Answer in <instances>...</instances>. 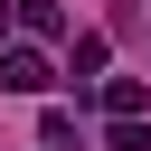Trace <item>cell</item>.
Wrapping results in <instances>:
<instances>
[{"instance_id":"6da1fadb","label":"cell","mask_w":151,"mask_h":151,"mask_svg":"<svg viewBox=\"0 0 151 151\" xmlns=\"http://www.w3.org/2000/svg\"><path fill=\"white\" fill-rule=\"evenodd\" d=\"M47 85H57V76H47L38 47H9V57H0V94H47Z\"/></svg>"},{"instance_id":"7a4b0ae2","label":"cell","mask_w":151,"mask_h":151,"mask_svg":"<svg viewBox=\"0 0 151 151\" xmlns=\"http://www.w3.org/2000/svg\"><path fill=\"white\" fill-rule=\"evenodd\" d=\"M94 104H104L113 123H132V113L151 104V85H142V76H104V85H94Z\"/></svg>"},{"instance_id":"3957f363","label":"cell","mask_w":151,"mask_h":151,"mask_svg":"<svg viewBox=\"0 0 151 151\" xmlns=\"http://www.w3.org/2000/svg\"><path fill=\"white\" fill-rule=\"evenodd\" d=\"M66 66H76V85H94V76H104V38H94V28H85V38H76V47H66Z\"/></svg>"},{"instance_id":"277c9868","label":"cell","mask_w":151,"mask_h":151,"mask_svg":"<svg viewBox=\"0 0 151 151\" xmlns=\"http://www.w3.org/2000/svg\"><path fill=\"white\" fill-rule=\"evenodd\" d=\"M19 28H38V38H57V28H66V9H57V0H19Z\"/></svg>"}]
</instances>
